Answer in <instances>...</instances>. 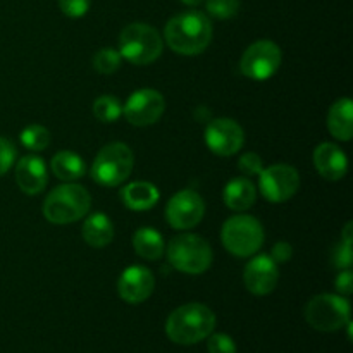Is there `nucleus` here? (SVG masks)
Listing matches in <instances>:
<instances>
[{"instance_id":"5701e85b","label":"nucleus","mask_w":353,"mask_h":353,"mask_svg":"<svg viewBox=\"0 0 353 353\" xmlns=\"http://www.w3.org/2000/svg\"><path fill=\"white\" fill-rule=\"evenodd\" d=\"M133 248L141 259L157 261L164 254V238L154 228H140L133 234Z\"/></svg>"},{"instance_id":"b1692460","label":"nucleus","mask_w":353,"mask_h":353,"mask_svg":"<svg viewBox=\"0 0 353 353\" xmlns=\"http://www.w3.org/2000/svg\"><path fill=\"white\" fill-rule=\"evenodd\" d=\"M50 131L40 124H31L21 131V143L31 152H41L50 145Z\"/></svg>"},{"instance_id":"9d476101","label":"nucleus","mask_w":353,"mask_h":353,"mask_svg":"<svg viewBox=\"0 0 353 353\" xmlns=\"http://www.w3.org/2000/svg\"><path fill=\"white\" fill-rule=\"evenodd\" d=\"M300 186V174L288 164H274L262 169L259 174V188L262 195L272 203H281L292 199Z\"/></svg>"},{"instance_id":"a878e982","label":"nucleus","mask_w":353,"mask_h":353,"mask_svg":"<svg viewBox=\"0 0 353 353\" xmlns=\"http://www.w3.org/2000/svg\"><path fill=\"white\" fill-rule=\"evenodd\" d=\"M121 54L114 48H100L95 55H93V68L100 72V74H112L121 68Z\"/></svg>"},{"instance_id":"dca6fc26","label":"nucleus","mask_w":353,"mask_h":353,"mask_svg":"<svg viewBox=\"0 0 353 353\" xmlns=\"http://www.w3.org/2000/svg\"><path fill=\"white\" fill-rule=\"evenodd\" d=\"M48 181L47 165L38 155H26L16 165V183L26 195H38Z\"/></svg>"},{"instance_id":"2f4dec72","label":"nucleus","mask_w":353,"mask_h":353,"mask_svg":"<svg viewBox=\"0 0 353 353\" xmlns=\"http://www.w3.org/2000/svg\"><path fill=\"white\" fill-rule=\"evenodd\" d=\"M333 264L336 265L338 269H350L353 264V248L352 243H345L341 241L333 252Z\"/></svg>"},{"instance_id":"393cba45","label":"nucleus","mask_w":353,"mask_h":353,"mask_svg":"<svg viewBox=\"0 0 353 353\" xmlns=\"http://www.w3.org/2000/svg\"><path fill=\"white\" fill-rule=\"evenodd\" d=\"M123 114V105L119 100L112 95H102L93 102V116L100 123H114Z\"/></svg>"},{"instance_id":"c9c22d12","label":"nucleus","mask_w":353,"mask_h":353,"mask_svg":"<svg viewBox=\"0 0 353 353\" xmlns=\"http://www.w3.org/2000/svg\"><path fill=\"white\" fill-rule=\"evenodd\" d=\"M183 3H186V6H199V3H202L203 0H181Z\"/></svg>"},{"instance_id":"4be33fe9","label":"nucleus","mask_w":353,"mask_h":353,"mask_svg":"<svg viewBox=\"0 0 353 353\" xmlns=\"http://www.w3.org/2000/svg\"><path fill=\"white\" fill-rule=\"evenodd\" d=\"M50 169L55 174V178L62 179V181H69V183L83 178L86 172L85 161H83L78 154H74V152L71 150H64L55 154L50 162Z\"/></svg>"},{"instance_id":"0eeeda50","label":"nucleus","mask_w":353,"mask_h":353,"mask_svg":"<svg viewBox=\"0 0 353 353\" xmlns=\"http://www.w3.org/2000/svg\"><path fill=\"white\" fill-rule=\"evenodd\" d=\"M224 248L236 257H252L264 243V228L254 216H233L221 231Z\"/></svg>"},{"instance_id":"f257e3e1","label":"nucleus","mask_w":353,"mask_h":353,"mask_svg":"<svg viewBox=\"0 0 353 353\" xmlns=\"http://www.w3.org/2000/svg\"><path fill=\"white\" fill-rule=\"evenodd\" d=\"M164 38L176 54H202L212 40V23L199 10H186L169 19Z\"/></svg>"},{"instance_id":"f3484780","label":"nucleus","mask_w":353,"mask_h":353,"mask_svg":"<svg viewBox=\"0 0 353 353\" xmlns=\"http://www.w3.org/2000/svg\"><path fill=\"white\" fill-rule=\"evenodd\" d=\"M314 164L319 174L330 181H338L348 171L347 155L334 143H321L314 150Z\"/></svg>"},{"instance_id":"f03ea898","label":"nucleus","mask_w":353,"mask_h":353,"mask_svg":"<svg viewBox=\"0 0 353 353\" xmlns=\"http://www.w3.org/2000/svg\"><path fill=\"white\" fill-rule=\"evenodd\" d=\"M216 327V314L202 303L178 307L165 323V334L178 345H195L209 338Z\"/></svg>"},{"instance_id":"a211bd4d","label":"nucleus","mask_w":353,"mask_h":353,"mask_svg":"<svg viewBox=\"0 0 353 353\" xmlns=\"http://www.w3.org/2000/svg\"><path fill=\"white\" fill-rule=\"evenodd\" d=\"M327 130L336 140L350 141L353 137V103L350 99H340L327 114Z\"/></svg>"},{"instance_id":"aec40b11","label":"nucleus","mask_w":353,"mask_h":353,"mask_svg":"<svg viewBox=\"0 0 353 353\" xmlns=\"http://www.w3.org/2000/svg\"><path fill=\"white\" fill-rule=\"evenodd\" d=\"M83 238L93 248H103L114 240V224L102 212L92 214L83 224Z\"/></svg>"},{"instance_id":"ddd939ff","label":"nucleus","mask_w":353,"mask_h":353,"mask_svg":"<svg viewBox=\"0 0 353 353\" xmlns=\"http://www.w3.org/2000/svg\"><path fill=\"white\" fill-rule=\"evenodd\" d=\"M205 143L216 155L230 157L240 152L245 143L243 128L230 117L210 121L205 130Z\"/></svg>"},{"instance_id":"1a4fd4ad","label":"nucleus","mask_w":353,"mask_h":353,"mask_svg":"<svg viewBox=\"0 0 353 353\" xmlns=\"http://www.w3.org/2000/svg\"><path fill=\"white\" fill-rule=\"evenodd\" d=\"M281 48L271 40H259L243 52L240 69L247 78L265 81L278 72L281 65Z\"/></svg>"},{"instance_id":"6e6552de","label":"nucleus","mask_w":353,"mask_h":353,"mask_svg":"<svg viewBox=\"0 0 353 353\" xmlns=\"http://www.w3.org/2000/svg\"><path fill=\"white\" fill-rule=\"evenodd\" d=\"M305 319L314 330L333 333L347 326L350 321V303L340 295H317L307 303Z\"/></svg>"},{"instance_id":"423d86ee","label":"nucleus","mask_w":353,"mask_h":353,"mask_svg":"<svg viewBox=\"0 0 353 353\" xmlns=\"http://www.w3.org/2000/svg\"><path fill=\"white\" fill-rule=\"evenodd\" d=\"M134 165V155L126 143L114 141L105 145L95 157L92 165L93 181L100 186H119L130 178Z\"/></svg>"},{"instance_id":"4468645a","label":"nucleus","mask_w":353,"mask_h":353,"mask_svg":"<svg viewBox=\"0 0 353 353\" xmlns=\"http://www.w3.org/2000/svg\"><path fill=\"white\" fill-rule=\"evenodd\" d=\"M278 264L269 255H257L247 264L243 272V283L250 293L257 296L269 295L278 285Z\"/></svg>"},{"instance_id":"f8f14e48","label":"nucleus","mask_w":353,"mask_h":353,"mask_svg":"<svg viewBox=\"0 0 353 353\" xmlns=\"http://www.w3.org/2000/svg\"><path fill=\"white\" fill-rule=\"evenodd\" d=\"M205 214L203 199L193 190H181L169 200L165 207L168 223L174 230H192L202 221Z\"/></svg>"},{"instance_id":"39448f33","label":"nucleus","mask_w":353,"mask_h":353,"mask_svg":"<svg viewBox=\"0 0 353 353\" xmlns=\"http://www.w3.org/2000/svg\"><path fill=\"white\" fill-rule=\"evenodd\" d=\"M168 259L174 269L185 274H202L212 264L209 241L193 233L178 234L168 247Z\"/></svg>"},{"instance_id":"20e7f679","label":"nucleus","mask_w":353,"mask_h":353,"mask_svg":"<svg viewBox=\"0 0 353 353\" xmlns=\"http://www.w3.org/2000/svg\"><path fill=\"white\" fill-rule=\"evenodd\" d=\"M162 38L155 28L145 23L128 24L119 34V54L134 65H147L162 54Z\"/></svg>"},{"instance_id":"c85d7f7f","label":"nucleus","mask_w":353,"mask_h":353,"mask_svg":"<svg viewBox=\"0 0 353 353\" xmlns=\"http://www.w3.org/2000/svg\"><path fill=\"white\" fill-rule=\"evenodd\" d=\"M238 169L247 176H259L262 172V169H264V164H262L261 155L254 154V152H248V154H243L240 157Z\"/></svg>"},{"instance_id":"412c9836","label":"nucleus","mask_w":353,"mask_h":353,"mask_svg":"<svg viewBox=\"0 0 353 353\" xmlns=\"http://www.w3.org/2000/svg\"><path fill=\"white\" fill-rule=\"evenodd\" d=\"M255 196H257L255 185L247 178L233 179L224 188V203L236 212L250 209L255 202Z\"/></svg>"},{"instance_id":"7c9ffc66","label":"nucleus","mask_w":353,"mask_h":353,"mask_svg":"<svg viewBox=\"0 0 353 353\" xmlns=\"http://www.w3.org/2000/svg\"><path fill=\"white\" fill-rule=\"evenodd\" d=\"M92 0H59V7L69 17H83L90 9Z\"/></svg>"},{"instance_id":"2eb2a0df","label":"nucleus","mask_w":353,"mask_h":353,"mask_svg":"<svg viewBox=\"0 0 353 353\" xmlns=\"http://www.w3.org/2000/svg\"><path fill=\"white\" fill-rule=\"evenodd\" d=\"M155 279L150 269L143 265H131L124 269L117 281V293L126 303H141L150 299Z\"/></svg>"},{"instance_id":"7ed1b4c3","label":"nucleus","mask_w":353,"mask_h":353,"mask_svg":"<svg viewBox=\"0 0 353 353\" xmlns=\"http://www.w3.org/2000/svg\"><path fill=\"white\" fill-rule=\"evenodd\" d=\"M92 196L81 185L65 183L47 195L43 202V216L48 223L71 224L88 214Z\"/></svg>"},{"instance_id":"6ab92c4d","label":"nucleus","mask_w":353,"mask_h":353,"mask_svg":"<svg viewBox=\"0 0 353 353\" xmlns=\"http://www.w3.org/2000/svg\"><path fill=\"white\" fill-rule=\"evenodd\" d=\"M121 199H123L124 205L128 209L141 212V210H148L155 207V203L159 202V190L152 183L137 181L123 188Z\"/></svg>"},{"instance_id":"9b49d317","label":"nucleus","mask_w":353,"mask_h":353,"mask_svg":"<svg viewBox=\"0 0 353 353\" xmlns=\"http://www.w3.org/2000/svg\"><path fill=\"white\" fill-rule=\"evenodd\" d=\"M165 110V100L157 90H137L123 107V114L133 126H150L157 123Z\"/></svg>"},{"instance_id":"cd10ccee","label":"nucleus","mask_w":353,"mask_h":353,"mask_svg":"<svg viewBox=\"0 0 353 353\" xmlns=\"http://www.w3.org/2000/svg\"><path fill=\"white\" fill-rule=\"evenodd\" d=\"M207 348H209V353H236V345H234L233 338L224 333L210 334Z\"/></svg>"},{"instance_id":"c756f323","label":"nucleus","mask_w":353,"mask_h":353,"mask_svg":"<svg viewBox=\"0 0 353 353\" xmlns=\"http://www.w3.org/2000/svg\"><path fill=\"white\" fill-rule=\"evenodd\" d=\"M16 147L9 140L0 137V176H3L12 168V164L16 162Z\"/></svg>"},{"instance_id":"473e14b6","label":"nucleus","mask_w":353,"mask_h":353,"mask_svg":"<svg viewBox=\"0 0 353 353\" xmlns=\"http://www.w3.org/2000/svg\"><path fill=\"white\" fill-rule=\"evenodd\" d=\"M334 288H336V292L341 293V295H345V296L352 295L353 272L350 271V269H345V271H341L340 274L336 276V279H334Z\"/></svg>"},{"instance_id":"bb28decb","label":"nucleus","mask_w":353,"mask_h":353,"mask_svg":"<svg viewBox=\"0 0 353 353\" xmlns=\"http://www.w3.org/2000/svg\"><path fill=\"white\" fill-rule=\"evenodd\" d=\"M240 10V0H207V12L216 19H231Z\"/></svg>"},{"instance_id":"72a5a7b5","label":"nucleus","mask_w":353,"mask_h":353,"mask_svg":"<svg viewBox=\"0 0 353 353\" xmlns=\"http://www.w3.org/2000/svg\"><path fill=\"white\" fill-rule=\"evenodd\" d=\"M272 261L276 264H283V262H288L293 255V248L292 245L286 243V241H278V243L272 247Z\"/></svg>"},{"instance_id":"f704fd0d","label":"nucleus","mask_w":353,"mask_h":353,"mask_svg":"<svg viewBox=\"0 0 353 353\" xmlns=\"http://www.w3.org/2000/svg\"><path fill=\"white\" fill-rule=\"evenodd\" d=\"M352 230H353V223H348L343 230V240L341 241H345V243H353V238H352L353 231Z\"/></svg>"}]
</instances>
